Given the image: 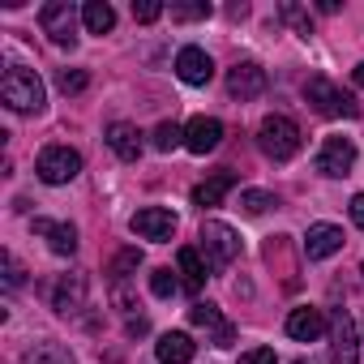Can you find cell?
Here are the masks:
<instances>
[{
	"instance_id": "cell-1",
	"label": "cell",
	"mask_w": 364,
	"mask_h": 364,
	"mask_svg": "<svg viewBox=\"0 0 364 364\" xmlns=\"http://www.w3.org/2000/svg\"><path fill=\"white\" fill-rule=\"evenodd\" d=\"M0 99H5L9 112L31 116V112H43V99H48V95H43V82H39L35 69L14 65V69L5 73V82H0Z\"/></svg>"
},
{
	"instance_id": "cell-2",
	"label": "cell",
	"mask_w": 364,
	"mask_h": 364,
	"mask_svg": "<svg viewBox=\"0 0 364 364\" xmlns=\"http://www.w3.org/2000/svg\"><path fill=\"white\" fill-rule=\"evenodd\" d=\"M198 240H202L198 253H206V266L210 270H223V266H232L240 257V232L228 228V223H219V219H206Z\"/></svg>"
},
{
	"instance_id": "cell-3",
	"label": "cell",
	"mask_w": 364,
	"mask_h": 364,
	"mask_svg": "<svg viewBox=\"0 0 364 364\" xmlns=\"http://www.w3.org/2000/svg\"><path fill=\"white\" fill-rule=\"evenodd\" d=\"M257 141H262L266 159L287 163V159H296V150H300V129H296L291 116H266L262 129H257Z\"/></svg>"
},
{
	"instance_id": "cell-4",
	"label": "cell",
	"mask_w": 364,
	"mask_h": 364,
	"mask_svg": "<svg viewBox=\"0 0 364 364\" xmlns=\"http://www.w3.org/2000/svg\"><path fill=\"white\" fill-rule=\"evenodd\" d=\"M304 99H309L313 112H321V116H355V99H351L343 86H334L330 77H309V82H304Z\"/></svg>"
},
{
	"instance_id": "cell-5",
	"label": "cell",
	"mask_w": 364,
	"mask_h": 364,
	"mask_svg": "<svg viewBox=\"0 0 364 364\" xmlns=\"http://www.w3.org/2000/svg\"><path fill=\"white\" fill-rule=\"evenodd\" d=\"M35 171H39L43 185H69V180H77V171H82V154L69 150V146H48L39 154Z\"/></svg>"
},
{
	"instance_id": "cell-6",
	"label": "cell",
	"mask_w": 364,
	"mask_h": 364,
	"mask_svg": "<svg viewBox=\"0 0 364 364\" xmlns=\"http://www.w3.org/2000/svg\"><path fill=\"white\" fill-rule=\"evenodd\" d=\"M39 26H43V35L52 39V43H60V48H73L77 43V9L69 5V0H52V5H43L39 9Z\"/></svg>"
},
{
	"instance_id": "cell-7",
	"label": "cell",
	"mask_w": 364,
	"mask_h": 364,
	"mask_svg": "<svg viewBox=\"0 0 364 364\" xmlns=\"http://www.w3.org/2000/svg\"><path fill=\"white\" fill-rule=\"evenodd\" d=\"M330 360L334 364H355L360 360V338H355V321L347 309H334L330 317Z\"/></svg>"
},
{
	"instance_id": "cell-8",
	"label": "cell",
	"mask_w": 364,
	"mask_h": 364,
	"mask_svg": "<svg viewBox=\"0 0 364 364\" xmlns=\"http://www.w3.org/2000/svg\"><path fill=\"white\" fill-rule=\"evenodd\" d=\"M351 163H355L351 137H326V141H321V150H317V171H321V176L338 180V176L351 171Z\"/></svg>"
},
{
	"instance_id": "cell-9",
	"label": "cell",
	"mask_w": 364,
	"mask_h": 364,
	"mask_svg": "<svg viewBox=\"0 0 364 364\" xmlns=\"http://www.w3.org/2000/svg\"><path fill=\"white\" fill-rule=\"evenodd\" d=\"M262 90H266V69H262V65L240 60V65L228 69V95H232V99L249 103V99H257Z\"/></svg>"
},
{
	"instance_id": "cell-10",
	"label": "cell",
	"mask_w": 364,
	"mask_h": 364,
	"mask_svg": "<svg viewBox=\"0 0 364 364\" xmlns=\"http://www.w3.org/2000/svg\"><path fill=\"white\" fill-rule=\"evenodd\" d=\"M129 228L141 236V240H171L176 236V215L171 210H163V206H146V210H137L133 219H129Z\"/></svg>"
},
{
	"instance_id": "cell-11",
	"label": "cell",
	"mask_w": 364,
	"mask_h": 364,
	"mask_svg": "<svg viewBox=\"0 0 364 364\" xmlns=\"http://www.w3.org/2000/svg\"><path fill=\"white\" fill-rule=\"evenodd\" d=\"M176 73H180V82H189V86H206V82L215 77V60H210V52H202V48H180Z\"/></svg>"
},
{
	"instance_id": "cell-12",
	"label": "cell",
	"mask_w": 364,
	"mask_h": 364,
	"mask_svg": "<svg viewBox=\"0 0 364 364\" xmlns=\"http://www.w3.org/2000/svg\"><path fill=\"white\" fill-rule=\"evenodd\" d=\"M338 249H343V228H334V223H313V228L304 232V257H309V262L334 257Z\"/></svg>"
},
{
	"instance_id": "cell-13",
	"label": "cell",
	"mask_w": 364,
	"mask_h": 364,
	"mask_svg": "<svg viewBox=\"0 0 364 364\" xmlns=\"http://www.w3.org/2000/svg\"><path fill=\"white\" fill-rule=\"evenodd\" d=\"M52 309H56L60 317L82 313V309H86V274H65V279L52 287Z\"/></svg>"
},
{
	"instance_id": "cell-14",
	"label": "cell",
	"mask_w": 364,
	"mask_h": 364,
	"mask_svg": "<svg viewBox=\"0 0 364 364\" xmlns=\"http://www.w3.org/2000/svg\"><path fill=\"white\" fill-rule=\"evenodd\" d=\"M193 351H198V343H193L185 330H167V334H159V343H154L159 364H189Z\"/></svg>"
},
{
	"instance_id": "cell-15",
	"label": "cell",
	"mask_w": 364,
	"mask_h": 364,
	"mask_svg": "<svg viewBox=\"0 0 364 364\" xmlns=\"http://www.w3.org/2000/svg\"><path fill=\"white\" fill-rule=\"evenodd\" d=\"M219 141H223V124H219L215 116H198V120H189V129H185V146H189L193 154H210Z\"/></svg>"
},
{
	"instance_id": "cell-16",
	"label": "cell",
	"mask_w": 364,
	"mask_h": 364,
	"mask_svg": "<svg viewBox=\"0 0 364 364\" xmlns=\"http://www.w3.org/2000/svg\"><path fill=\"white\" fill-rule=\"evenodd\" d=\"M107 146H112V154H116V159L137 163V159H141V133H137V124H129V120L107 124Z\"/></svg>"
},
{
	"instance_id": "cell-17",
	"label": "cell",
	"mask_w": 364,
	"mask_h": 364,
	"mask_svg": "<svg viewBox=\"0 0 364 364\" xmlns=\"http://www.w3.org/2000/svg\"><path fill=\"white\" fill-rule=\"evenodd\" d=\"M31 228H35V236H43V240H48V249H52L56 257H73V253H77V232H73L69 223H52V219H35Z\"/></svg>"
},
{
	"instance_id": "cell-18",
	"label": "cell",
	"mask_w": 364,
	"mask_h": 364,
	"mask_svg": "<svg viewBox=\"0 0 364 364\" xmlns=\"http://www.w3.org/2000/svg\"><path fill=\"white\" fill-rule=\"evenodd\" d=\"M189 317H193V326H202V330L215 334V347H232V343H236V326H232L215 304H193Z\"/></svg>"
},
{
	"instance_id": "cell-19",
	"label": "cell",
	"mask_w": 364,
	"mask_h": 364,
	"mask_svg": "<svg viewBox=\"0 0 364 364\" xmlns=\"http://www.w3.org/2000/svg\"><path fill=\"white\" fill-rule=\"evenodd\" d=\"M321 330H326L321 309H291L287 313V334L296 343H313V338H321Z\"/></svg>"
},
{
	"instance_id": "cell-20",
	"label": "cell",
	"mask_w": 364,
	"mask_h": 364,
	"mask_svg": "<svg viewBox=\"0 0 364 364\" xmlns=\"http://www.w3.org/2000/svg\"><path fill=\"white\" fill-rule=\"evenodd\" d=\"M236 189V176L232 171H219V176H210V180H202V185L193 189V206H202V210H210V206H219L228 193Z\"/></svg>"
},
{
	"instance_id": "cell-21",
	"label": "cell",
	"mask_w": 364,
	"mask_h": 364,
	"mask_svg": "<svg viewBox=\"0 0 364 364\" xmlns=\"http://www.w3.org/2000/svg\"><path fill=\"white\" fill-rule=\"evenodd\" d=\"M176 266H180V283H185L189 291H202L206 287V262H202V253L198 249H180L176 253Z\"/></svg>"
},
{
	"instance_id": "cell-22",
	"label": "cell",
	"mask_w": 364,
	"mask_h": 364,
	"mask_svg": "<svg viewBox=\"0 0 364 364\" xmlns=\"http://www.w3.org/2000/svg\"><path fill=\"white\" fill-rule=\"evenodd\" d=\"M82 26L90 35H107L116 26V9L107 5V0H86V5H82Z\"/></svg>"
},
{
	"instance_id": "cell-23",
	"label": "cell",
	"mask_w": 364,
	"mask_h": 364,
	"mask_svg": "<svg viewBox=\"0 0 364 364\" xmlns=\"http://www.w3.org/2000/svg\"><path fill=\"white\" fill-rule=\"evenodd\" d=\"M22 364H77V360H73V351L65 343H35Z\"/></svg>"
},
{
	"instance_id": "cell-24",
	"label": "cell",
	"mask_w": 364,
	"mask_h": 364,
	"mask_svg": "<svg viewBox=\"0 0 364 364\" xmlns=\"http://www.w3.org/2000/svg\"><path fill=\"white\" fill-rule=\"evenodd\" d=\"M150 146H154L159 154H171L176 146H185V129H180V124H171V120H163V124L150 133Z\"/></svg>"
},
{
	"instance_id": "cell-25",
	"label": "cell",
	"mask_w": 364,
	"mask_h": 364,
	"mask_svg": "<svg viewBox=\"0 0 364 364\" xmlns=\"http://www.w3.org/2000/svg\"><path fill=\"white\" fill-rule=\"evenodd\" d=\"M270 206H279L274 193H262V189H245V193H240V210H245V215H266Z\"/></svg>"
},
{
	"instance_id": "cell-26",
	"label": "cell",
	"mask_w": 364,
	"mask_h": 364,
	"mask_svg": "<svg viewBox=\"0 0 364 364\" xmlns=\"http://www.w3.org/2000/svg\"><path fill=\"white\" fill-rule=\"evenodd\" d=\"M137 266H141V253H137V249H124V253H116V262H112L107 274H112V283H124Z\"/></svg>"
},
{
	"instance_id": "cell-27",
	"label": "cell",
	"mask_w": 364,
	"mask_h": 364,
	"mask_svg": "<svg viewBox=\"0 0 364 364\" xmlns=\"http://www.w3.org/2000/svg\"><path fill=\"white\" fill-rule=\"evenodd\" d=\"M150 291H154L159 300H167V296H176V291H180V279H176L167 266H159V270H150Z\"/></svg>"
},
{
	"instance_id": "cell-28",
	"label": "cell",
	"mask_w": 364,
	"mask_h": 364,
	"mask_svg": "<svg viewBox=\"0 0 364 364\" xmlns=\"http://www.w3.org/2000/svg\"><path fill=\"white\" fill-rule=\"evenodd\" d=\"M56 86H60L65 95H82V90L90 86V73H86V69H60V73H56Z\"/></svg>"
},
{
	"instance_id": "cell-29",
	"label": "cell",
	"mask_w": 364,
	"mask_h": 364,
	"mask_svg": "<svg viewBox=\"0 0 364 364\" xmlns=\"http://www.w3.org/2000/svg\"><path fill=\"white\" fill-rule=\"evenodd\" d=\"M279 14H283V22H291V26H296V35H304V39L313 35V18H309L300 5H283Z\"/></svg>"
},
{
	"instance_id": "cell-30",
	"label": "cell",
	"mask_w": 364,
	"mask_h": 364,
	"mask_svg": "<svg viewBox=\"0 0 364 364\" xmlns=\"http://www.w3.org/2000/svg\"><path fill=\"white\" fill-rule=\"evenodd\" d=\"M171 18L176 22H198V18H210V5L198 0V5H171Z\"/></svg>"
},
{
	"instance_id": "cell-31",
	"label": "cell",
	"mask_w": 364,
	"mask_h": 364,
	"mask_svg": "<svg viewBox=\"0 0 364 364\" xmlns=\"http://www.w3.org/2000/svg\"><path fill=\"white\" fill-rule=\"evenodd\" d=\"M159 14H163L159 0H133V18H137V22H154Z\"/></svg>"
},
{
	"instance_id": "cell-32",
	"label": "cell",
	"mask_w": 364,
	"mask_h": 364,
	"mask_svg": "<svg viewBox=\"0 0 364 364\" xmlns=\"http://www.w3.org/2000/svg\"><path fill=\"white\" fill-rule=\"evenodd\" d=\"M5 283H9V287H22V283H26V270H22V262H18L14 253H5Z\"/></svg>"
},
{
	"instance_id": "cell-33",
	"label": "cell",
	"mask_w": 364,
	"mask_h": 364,
	"mask_svg": "<svg viewBox=\"0 0 364 364\" xmlns=\"http://www.w3.org/2000/svg\"><path fill=\"white\" fill-rule=\"evenodd\" d=\"M240 364H279V360L270 347H249V351H240Z\"/></svg>"
},
{
	"instance_id": "cell-34",
	"label": "cell",
	"mask_w": 364,
	"mask_h": 364,
	"mask_svg": "<svg viewBox=\"0 0 364 364\" xmlns=\"http://www.w3.org/2000/svg\"><path fill=\"white\" fill-rule=\"evenodd\" d=\"M351 219H355V228L364 232V193H355V198H351Z\"/></svg>"
},
{
	"instance_id": "cell-35",
	"label": "cell",
	"mask_w": 364,
	"mask_h": 364,
	"mask_svg": "<svg viewBox=\"0 0 364 364\" xmlns=\"http://www.w3.org/2000/svg\"><path fill=\"white\" fill-rule=\"evenodd\" d=\"M351 82H355V86H364V60L355 65V73H351Z\"/></svg>"
},
{
	"instance_id": "cell-36",
	"label": "cell",
	"mask_w": 364,
	"mask_h": 364,
	"mask_svg": "<svg viewBox=\"0 0 364 364\" xmlns=\"http://www.w3.org/2000/svg\"><path fill=\"white\" fill-rule=\"evenodd\" d=\"M296 364H304V360H296Z\"/></svg>"
}]
</instances>
